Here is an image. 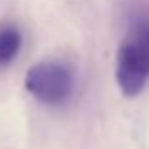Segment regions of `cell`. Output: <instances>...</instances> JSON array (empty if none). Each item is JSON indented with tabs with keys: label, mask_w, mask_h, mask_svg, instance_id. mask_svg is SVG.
Segmentation results:
<instances>
[{
	"label": "cell",
	"mask_w": 149,
	"mask_h": 149,
	"mask_svg": "<svg viewBox=\"0 0 149 149\" xmlns=\"http://www.w3.org/2000/svg\"><path fill=\"white\" fill-rule=\"evenodd\" d=\"M115 79L127 98L143 91L149 79V15H142L130 25L117 49Z\"/></svg>",
	"instance_id": "1"
},
{
	"label": "cell",
	"mask_w": 149,
	"mask_h": 149,
	"mask_svg": "<svg viewBox=\"0 0 149 149\" xmlns=\"http://www.w3.org/2000/svg\"><path fill=\"white\" fill-rule=\"evenodd\" d=\"M25 87L38 102L58 106L72 96L74 76L66 64L57 61H42L30 66L25 76Z\"/></svg>",
	"instance_id": "2"
},
{
	"label": "cell",
	"mask_w": 149,
	"mask_h": 149,
	"mask_svg": "<svg viewBox=\"0 0 149 149\" xmlns=\"http://www.w3.org/2000/svg\"><path fill=\"white\" fill-rule=\"evenodd\" d=\"M21 49V32L13 25L0 26V68L10 64Z\"/></svg>",
	"instance_id": "3"
}]
</instances>
